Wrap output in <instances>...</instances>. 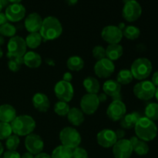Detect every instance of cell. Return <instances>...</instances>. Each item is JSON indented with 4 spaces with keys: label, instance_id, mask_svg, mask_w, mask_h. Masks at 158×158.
<instances>
[{
    "label": "cell",
    "instance_id": "6da1fadb",
    "mask_svg": "<svg viewBox=\"0 0 158 158\" xmlns=\"http://www.w3.org/2000/svg\"><path fill=\"white\" fill-rule=\"evenodd\" d=\"M137 137L145 142L154 140L157 135V127L154 121L146 117H140L134 127Z\"/></svg>",
    "mask_w": 158,
    "mask_h": 158
},
{
    "label": "cell",
    "instance_id": "7a4b0ae2",
    "mask_svg": "<svg viewBox=\"0 0 158 158\" xmlns=\"http://www.w3.org/2000/svg\"><path fill=\"white\" fill-rule=\"evenodd\" d=\"M39 32L43 40L46 41L53 40L62 35L63 26L57 18L54 16H47L43 19V24Z\"/></svg>",
    "mask_w": 158,
    "mask_h": 158
},
{
    "label": "cell",
    "instance_id": "3957f363",
    "mask_svg": "<svg viewBox=\"0 0 158 158\" xmlns=\"http://www.w3.org/2000/svg\"><path fill=\"white\" fill-rule=\"evenodd\" d=\"M10 124L12 134L19 137H26L32 134L36 126L35 120L29 115L17 116Z\"/></svg>",
    "mask_w": 158,
    "mask_h": 158
},
{
    "label": "cell",
    "instance_id": "277c9868",
    "mask_svg": "<svg viewBox=\"0 0 158 158\" xmlns=\"http://www.w3.org/2000/svg\"><path fill=\"white\" fill-rule=\"evenodd\" d=\"M152 69V63L148 59L138 58L133 62L130 70L134 79L141 81L151 75Z\"/></svg>",
    "mask_w": 158,
    "mask_h": 158
},
{
    "label": "cell",
    "instance_id": "5b68a950",
    "mask_svg": "<svg viewBox=\"0 0 158 158\" xmlns=\"http://www.w3.org/2000/svg\"><path fill=\"white\" fill-rule=\"evenodd\" d=\"M60 140L62 145L73 150L80 147L82 138L80 132L77 129L71 127H66L60 131Z\"/></svg>",
    "mask_w": 158,
    "mask_h": 158
},
{
    "label": "cell",
    "instance_id": "8992f818",
    "mask_svg": "<svg viewBox=\"0 0 158 158\" xmlns=\"http://www.w3.org/2000/svg\"><path fill=\"white\" fill-rule=\"evenodd\" d=\"M156 86L149 80H141L134 86V94L140 100H150L154 97Z\"/></svg>",
    "mask_w": 158,
    "mask_h": 158
},
{
    "label": "cell",
    "instance_id": "52a82bcc",
    "mask_svg": "<svg viewBox=\"0 0 158 158\" xmlns=\"http://www.w3.org/2000/svg\"><path fill=\"white\" fill-rule=\"evenodd\" d=\"M7 57H23L26 54L27 46L25 39L19 35L10 38L7 44Z\"/></svg>",
    "mask_w": 158,
    "mask_h": 158
},
{
    "label": "cell",
    "instance_id": "ba28073f",
    "mask_svg": "<svg viewBox=\"0 0 158 158\" xmlns=\"http://www.w3.org/2000/svg\"><path fill=\"white\" fill-rule=\"evenodd\" d=\"M54 93L59 100L69 103L73 98L74 89L71 83L60 80L55 85Z\"/></svg>",
    "mask_w": 158,
    "mask_h": 158
},
{
    "label": "cell",
    "instance_id": "9c48e42d",
    "mask_svg": "<svg viewBox=\"0 0 158 158\" xmlns=\"http://www.w3.org/2000/svg\"><path fill=\"white\" fill-rule=\"evenodd\" d=\"M142 14V7L136 0H131L124 3L122 15L128 23H133L138 19Z\"/></svg>",
    "mask_w": 158,
    "mask_h": 158
},
{
    "label": "cell",
    "instance_id": "30bf717a",
    "mask_svg": "<svg viewBox=\"0 0 158 158\" xmlns=\"http://www.w3.org/2000/svg\"><path fill=\"white\" fill-rule=\"evenodd\" d=\"M100 103L97 94H86L80 100V110L83 114L92 115L98 110Z\"/></svg>",
    "mask_w": 158,
    "mask_h": 158
},
{
    "label": "cell",
    "instance_id": "8fae6325",
    "mask_svg": "<svg viewBox=\"0 0 158 158\" xmlns=\"http://www.w3.org/2000/svg\"><path fill=\"white\" fill-rule=\"evenodd\" d=\"M126 105L120 100H114L106 110L108 118L113 121H120L126 115Z\"/></svg>",
    "mask_w": 158,
    "mask_h": 158
},
{
    "label": "cell",
    "instance_id": "7c38bea8",
    "mask_svg": "<svg viewBox=\"0 0 158 158\" xmlns=\"http://www.w3.org/2000/svg\"><path fill=\"white\" fill-rule=\"evenodd\" d=\"M115 70L114 62L107 58L98 60L94 65V73L100 78L106 79L110 77Z\"/></svg>",
    "mask_w": 158,
    "mask_h": 158
},
{
    "label": "cell",
    "instance_id": "4fadbf2b",
    "mask_svg": "<svg viewBox=\"0 0 158 158\" xmlns=\"http://www.w3.org/2000/svg\"><path fill=\"white\" fill-rule=\"evenodd\" d=\"M101 37L109 44H117L123 39V32L118 26L110 25L103 28L101 32Z\"/></svg>",
    "mask_w": 158,
    "mask_h": 158
},
{
    "label": "cell",
    "instance_id": "5bb4252c",
    "mask_svg": "<svg viewBox=\"0 0 158 158\" xmlns=\"http://www.w3.org/2000/svg\"><path fill=\"white\" fill-rule=\"evenodd\" d=\"M134 150L127 139H120L113 147V154L115 158H130Z\"/></svg>",
    "mask_w": 158,
    "mask_h": 158
},
{
    "label": "cell",
    "instance_id": "9a60e30c",
    "mask_svg": "<svg viewBox=\"0 0 158 158\" xmlns=\"http://www.w3.org/2000/svg\"><path fill=\"white\" fill-rule=\"evenodd\" d=\"M25 147L28 152L33 155L43 152L44 148V142L40 135L35 134H30L26 136L25 140Z\"/></svg>",
    "mask_w": 158,
    "mask_h": 158
},
{
    "label": "cell",
    "instance_id": "2e32d148",
    "mask_svg": "<svg viewBox=\"0 0 158 158\" xmlns=\"http://www.w3.org/2000/svg\"><path fill=\"white\" fill-rule=\"evenodd\" d=\"M97 143L103 148H113L118 140L115 131L111 129H103L97 135Z\"/></svg>",
    "mask_w": 158,
    "mask_h": 158
},
{
    "label": "cell",
    "instance_id": "e0dca14e",
    "mask_svg": "<svg viewBox=\"0 0 158 158\" xmlns=\"http://www.w3.org/2000/svg\"><path fill=\"white\" fill-rule=\"evenodd\" d=\"M26 8L21 3L18 4H10L6 7V16L8 21L12 23H16L23 19L26 15Z\"/></svg>",
    "mask_w": 158,
    "mask_h": 158
},
{
    "label": "cell",
    "instance_id": "ac0fdd59",
    "mask_svg": "<svg viewBox=\"0 0 158 158\" xmlns=\"http://www.w3.org/2000/svg\"><path fill=\"white\" fill-rule=\"evenodd\" d=\"M43 19L37 12H32L29 14L25 19V28L26 30L30 32H40V28L43 24Z\"/></svg>",
    "mask_w": 158,
    "mask_h": 158
},
{
    "label": "cell",
    "instance_id": "d6986e66",
    "mask_svg": "<svg viewBox=\"0 0 158 158\" xmlns=\"http://www.w3.org/2000/svg\"><path fill=\"white\" fill-rule=\"evenodd\" d=\"M103 93L106 96L114 98V100H120L117 97H120L121 91V85L114 80H108L104 82L103 85Z\"/></svg>",
    "mask_w": 158,
    "mask_h": 158
},
{
    "label": "cell",
    "instance_id": "ffe728a7",
    "mask_svg": "<svg viewBox=\"0 0 158 158\" xmlns=\"http://www.w3.org/2000/svg\"><path fill=\"white\" fill-rule=\"evenodd\" d=\"M32 105L35 110L41 113L48 111L50 107V101L46 94L43 93H37L32 97Z\"/></svg>",
    "mask_w": 158,
    "mask_h": 158
},
{
    "label": "cell",
    "instance_id": "44dd1931",
    "mask_svg": "<svg viewBox=\"0 0 158 158\" xmlns=\"http://www.w3.org/2000/svg\"><path fill=\"white\" fill-rule=\"evenodd\" d=\"M16 117V110L12 105L6 103L0 106V122L11 123Z\"/></svg>",
    "mask_w": 158,
    "mask_h": 158
},
{
    "label": "cell",
    "instance_id": "7402d4cb",
    "mask_svg": "<svg viewBox=\"0 0 158 158\" xmlns=\"http://www.w3.org/2000/svg\"><path fill=\"white\" fill-rule=\"evenodd\" d=\"M23 63L30 69H36L42 64V57L38 52L34 51L26 52L23 56Z\"/></svg>",
    "mask_w": 158,
    "mask_h": 158
},
{
    "label": "cell",
    "instance_id": "603a6c76",
    "mask_svg": "<svg viewBox=\"0 0 158 158\" xmlns=\"http://www.w3.org/2000/svg\"><path fill=\"white\" fill-rule=\"evenodd\" d=\"M68 120L73 126H80L84 122V114L80 109L77 107L70 108L67 114Z\"/></svg>",
    "mask_w": 158,
    "mask_h": 158
},
{
    "label": "cell",
    "instance_id": "cb8c5ba5",
    "mask_svg": "<svg viewBox=\"0 0 158 158\" xmlns=\"http://www.w3.org/2000/svg\"><path fill=\"white\" fill-rule=\"evenodd\" d=\"M140 115L137 112H133L131 114H126L121 120H120V125L122 127V129H132L134 128L136 123L140 118Z\"/></svg>",
    "mask_w": 158,
    "mask_h": 158
},
{
    "label": "cell",
    "instance_id": "d4e9b609",
    "mask_svg": "<svg viewBox=\"0 0 158 158\" xmlns=\"http://www.w3.org/2000/svg\"><path fill=\"white\" fill-rule=\"evenodd\" d=\"M123 53V46L119 43L109 44L106 49V58L111 61H116L122 56Z\"/></svg>",
    "mask_w": 158,
    "mask_h": 158
},
{
    "label": "cell",
    "instance_id": "484cf974",
    "mask_svg": "<svg viewBox=\"0 0 158 158\" xmlns=\"http://www.w3.org/2000/svg\"><path fill=\"white\" fill-rule=\"evenodd\" d=\"M83 85L87 94H97L100 91V83L97 79L93 77H88L85 78L83 82Z\"/></svg>",
    "mask_w": 158,
    "mask_h": 158
},
{
    "label": "cell",
    "instance_id": "4316f807",
    "mask_svg": "<svg viewBox=\"0 0 158 158\" xmlns=\"http://www.w3.org/2000/svg\"><path fill=\"white\" fill-rule=\"evenodd\" d=\"M25 41H26L27 47L30 48V49H36L37 47H39V46L41 45L43 39H42V36L40 35L39 32H30V33L26 36V38L25 39Z\"/></svg>",
    "mask_w": 158,
    "mask_h": 158
},
{
    "label": "cell",
    "instance_id": "83f0119b",
    "mask_svg": "<svg viewBox=\"0 0 158 158\" xmlns=\"http://www.w3.org/2000/svg\"><path fill=\"white\" fill-rule=\"evenodd\" d=\"M66 66L71 71H80L84 66V61L78 56H72L66 61Z\"/></svg>",
    "mask_w": 158,
    "mask_h": 158
},
{
    "label": "cell",
    "instance_id": "f1b7e54d",
    "mask_svg": "<svg viewBox=\"0 0 158 158\" xmlns=\"http://www.w3.org/2000/svg\"><path fill=\"white\" fill-rule=\"evenodd\" d=\"M52 158H73V150L65 147L63 145H60L56 147L51 154Z\"/></svg>",
    "mask_w": 158,
    "mask_h": 158
},
{
    "label": "cell",
    "instance_id": "f546056e",
    "mask_svg": "<svg viewBox=\"0 0 158 158\" xmlns=\"http://www.w3.org/2000/svg\"><path fill=\"white\" fill-rule=\"evenodd\" d=\"M122 32H123V36L130 40H137L140 35V29L134 26H125Z\"/></svg>",
    "mask_w": 158,
    "mask_h": 158
},
{
    "label": "cell",
    "instance_id": "4dcf8cb0",
    "mask_svg": "<svg viewBox=\"0 0 158 158\" xmlns=\"http://www.w3.org/2000/svg\"><path fill=\"white\" fill-rule=\"evenodd\" d=\"M133 80H134V77L130 69H122L117 74V81L120 85L129 84L133 81Z\"/></svg>",
    "mask_w": 158,
    "mask_h": 158
},
{
    "label": "cell",
    "instance_id": "1f68e13d",
    "mask_svg": "<svg viewBox=\"0 0 158 158\" xmlns=\"http://www.w3.org/2000/svg\"><path fill=\"white\" fill-rule=\"evenodd\" d=\"M145 116L154 122L158 120V103H149L145 108Z\"/></svg>",
    "mask_w": 158,
    "mask_h": 158
},
{
    "label": "cell",
    "instance_id": "d6a6232c",
    "mask_svg": "<svg viewBox=\"0 0 158 158\" xmlns=\"http://www.w3.org/2000/svg\"><path fill=\"white\" fill-rule=\"evenodd\" d=\"M133 150L137 155L144 156L147 155L149 152V146L147 143V142L139 139L137 143L133 145Z\"/></svg>",
    "mask_w": 158,
    "mask_h": 158
},
{
    "label": "cell",
    "instance_id": "836d02e7",
    "mask_svg": "<svg viewBox=\"0 0 158 158\" xmlns=\"http://www.w3.org/2000/svg\"><path fill=\"white\" fill-rule=\"evenodd\" d=\"M15 33H16V28L11 23H6L0 26V35H2L3 37L6 36L12 38L15 36Z\"/></svg>",
    "mask_w": 158,
    "mask_h": 158
},
{
    "label": "cell",
    "instance_id": "e575fe53",
    "mask_svg": "<svg viewBox=\"0 0 158 158\" xmlns=\"http://www.w3.org/2000/svg\"><path fill=\"white\" fill-rule=\"evenodd\" d=\"M69 109L70 107H69L68 103L60 101V100L56 103L55 106H54V112L60 117H64V116L67 115Z\"/></svg>",
    "mask_w": 158,
    "mask_h": 158
},
{
    "label": "cell",
    "instance_id": "d590c367",
    "mask_svg": "<svg viewBox=\"0 0 158 158\" xmlns=\"http://www.w3.org/2000/svg\"><path fill=\"white\" fill-rule=\"evenodd\" d=\"M23 64V57H9L8 67L12 72H17Z\"/></svg>",
    "mask_w": 158,
    "mask_h": 158
},
{
    "label": "cell",
    "instance_id": "8d00e7d4",
    "mask_svg": "<svg viewBox=\"0 0 158 158\" xmlns=\"http://www.w3.org/2000/svg\"><path fill=\"white\" fill-rule=\"evenodd\" d=\"M19 144V137L15 134H12L6 140V147L8 151H15Z\"/></svg>",
    "mask_w": 158,
    "mask_h": 158
},
{
    "label": "cell",
    "instance_id": "74e56055",
    "mask_svg": "<svg viewBox=\"0 0 158 158\" xmlns=\"http://www.w3.org/2000/svg\"><path fill=\"white\" fill-rule=\"evenodd\" d=\"M12 134V130L10 123L0 122V140H6Z\"/></svg>",
    "mask_w": 158,
    "mask_h": 158
},
{
    "label": "cell",
    "instance_id": "f35d334b",
    "mask_svg": "<svg viewBox=\"0 0 158 158\" xmlns=\"http://www.w3.org/2000/svg\"><path fill=\"white\" fill-rule=\"evenodd\" d=\"M93 56L98 61L103 58H106V49L102 46H96L92 51Z\"/></svg>",
    "mask_w": 158,
    "mask_h": 158
},
{
    "label": "cell",
    "instance_id": "ab89813d",
    "mask_svg": "<svg viewBox=\"0 0 158 158\" xmlns=\"http://www.w3.org/2000/svg\"><path fill=\"white\" fill-rule=\"evenodd\" d=\"M73 158H89V156L84 148L78 147L73 150Z\"/></svg>",
    "mask_w": 158,
    "mask_h": 158
},
{
    "label": "cell",
    "instance_id": "60d3db41",
    "mask_svg": "<svg viewBox=\"0 0 158 158\" xmlns=\"http://www.w3.org/2000/svg\"><path fill=\"white\" fill-rule=\"evenodd\" d=\"M2 158H21V155L16 151H7L3 154Z\"/></svg>",
    "mask_w": 158,
    "mask_h": 158
},
{
    "label": "cell",
    "instance_id": "b9f144b4",
    "mask_svg": "<svg viewBox=\"0 0 158 158\" xmlns=\"http://www.w3.org/2000/svg\"><path fill=\"white\" fill-rule=\"evenodd\" d=\"M73 80V75L71 73L69 72H66L63 74V80L66 82H69L71 83V80Z\"/></svg>",
    "mask_w": 158,
    "mask_h": 158
},
{
    "label": "cell",
    "instance_id": "7bdbcfd3",
    "mask_svg": "<svg viewBox=\"0 0 158 158\" xmlns=\"http://www.w3.org/2000/svg\"><path fill=\"white\" fill-rule=\"evenodd\" d=\"M116 134H117V139L118 140H120V139H123V137H124L125 135V131L123 129H118L117 130V131H115Z\"/></svg>",
    "mask_w": 158,
    "mask_h": 158
},
{
    "label": "cell",
    "instance_id": "ee69618b",
    "mask_svg": "<svg viewBox=\"0 0 158 158\" xmlns=\"http://www.w3.org/2000/svg\"><path fill=\"white\" fill-rule=\"evenodd\" d=\"M6 23H8V19L6 16V14L4 12H0V26Z\"/></svg>",
    "mask_w": 158,
    "mask_h": 158
},
{
    "label": "cell",
    "instance_id": "f6af8a7d",
    "mask_svg": "<svg viewBox=\"0 0 158 158\" xmlns=\"http://www.w3.org/2000/svg\"><path fill=\"white\" fill-rule=\"evenodd\" d=\"M151 82H152L153 84H154L156 87H158V71H157V72H155L153 74Z\"/></svg>",
    "mask_w": 158,
    "mask_h": 158
},
{
    "label": "cell",
    "instance_id": "bcb514c9",
    "mask_svg": "<svg viewBox=\"0 0 158 158\" xmlns=\"http://www.w3.org/2000/svg\"><path fill=\"white\" fill-rule=\"evenodd\" d=\"M34 158H52V157H51L50 155H49L48 154H46V153L41 152V153H40V154L35 155Z\"/></svg>",
    "mask_w": 158,
    "mask_h": 158
},
{
    "label": "cell",
    "instance_id": "7dc6e473",
    "mask_svg": "<svg viewBox=\"0 0 158 158\" xmlns=\"http://www.w3.org/2000/svg\"><path fill=\"white\" fill-rule=\"evenodd\" d=\"M34 157H35V155H33L32 154H31V153L28 152L27 151V152L24 153V154L21 156V158H34Z\"/></svg>",
    "mask_w": 158,
    "mask_h": 158
},
{
    "label": "cell",
    "instance_id": "c3c4849f",
    "mask_svg": "<svg viewBox=\"0 0 158 158\" xmlns=\"http://www.w3.org/2000/svg\"><path fill=\"white\" fill-rule=\"evenodd\" d=\"M79 0H65V2H66V4L69 5V6H75L77 2H78Z\"/></svg>",
    "mask_w": 158,
    "mask_h": 158
},
{
    "label": "cell",
    "instance_id": "681fc988",
    "mask_svg": "<svg viewBox=\"0 0 158 158\" xmlns=\"http://www.w3.org/2000/svg\"><path fill=\"white\" fill-rule=\"evenodd\" d=\"M10 4H18L22 2V0H8Z\"/></svg>",
    "mask_w": 158,
    "mask_h": 158
},
{
    "label": "cell",
    "instance_id": "f907efd6",
    "mask_svg": "<svg viewBox=\"0 0 158 158\" xmlns=\"http://www.w3.org/2000/svg\"><path fill=\"white\" fill-rule=\"evenodd\" d=\"M3 154H4V147H3L2 143L0 141V157L3 155Z\"/></svg>",
    "mask_w": 158,
    "mask_h": 158
},
{
    "label": "cell",
    "instance_id": "816d5d0a",
    "mask_svg": "<svg viewBox=\"0 0 158 158\" xmlns=\"http://www.w3.org/2000/svg\"><path fill=\"white\" fill-rule=\"evenodd\" d=\"M4 43H5V39H4V37H3L2 35H0V46H1L2 45L4 44Z\"/></svg>",
    "mask_w": 158,
    "mask_h": 158
},
{
    "label": "cell",
    "instance_id": "f5cc1de1",
    "mask_svg": "<svg viewBox=\"0 0 158 158\" xmlns=\"http://www.w3.org/2000/svg\"><path fill=\"white\" fill-rule=\"evenodd\" d=\"M154 97H156L157 100L158 101V87H156V90H155V94H154Z\"/></svg>",
    "mask_w": 158,
    "mask_h": 158
},
{
    "label": "cell",
    "instance_id": "db71d44e",
    "mask_svg": "<svg viewBox=\"0 0 158 158\" xmlns=\"http://www.w3.org/2000/svg\"><path fill=\"white\" fill-rule=\"evenodd\" d=\"M2 56H3V51H2V49H1V46H0V59L2 57Z\"/></svg>",
    "mask_w": 158,
    "mask_h": 158
},
{
    "label": "cell",
    "instance_id": "11a10c76",
    "mask_svg": "<svg viewBox=\"0 0 158 158\" xmlns=\"http://www.w3.org/2000/svg\"><path fill=\"white\" fill-rule=\"evenodd\" d=\"M2 8H3V6H2V1H1V0H0V12H1V11H2Z\"/></svg>",
    "mask_w": 158,
    "mask_h": 158
},
{
    "label": "cell",
    "instance_id": "9f6ffc18",
    "mask_svg": "<svg viewBox=\"0 0 158 158\" xmlns=\"http://www.w3.org/2000/svg\"><path fill=\"white\" fill-rule=\"evenodd\" d=\"M129 1H131V0H123V2H124V3L127 2H129Z\"/></svg>",
    "mask_w": 158,
    "mask_h": 158
}]
</instances>
